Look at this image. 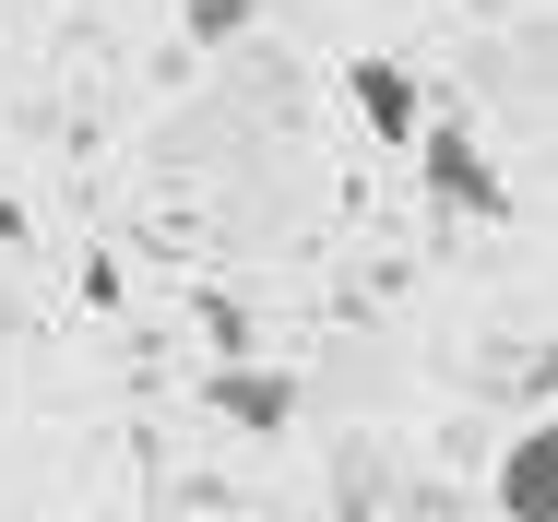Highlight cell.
I'll return each instance as SVG.
<instances>
[{"label":"cell","instance_id":"7a4b0ae2","mask_svg":"<svg viewBox=\"0 0 558 522\" xmlns=\"http://www.w3.org/2000/svg\"><path fill=\"white\" fill-rule=\"evenodd\" d=\"M487 499H499V522H558V427H523V439L499 451Z\"/></svg>","mask_w":558,"mask_h":522},{"label":"cell","instance_id":"6da1fadb","mask_svg":"<svg viewBox=\"0 0 558 522\" xmlns=\"http://www.w3.org/2000/svg\"><path fill=\"white\" fill-rule=\"evenodd\" d=\"M416 167H428V203L440 214H499L511 203V179L487 167V143H475L463 119H428V131H416Z\"/></svg>","mask_w":558,"mask_h":522},{"label":"cell","instance_id":"277c9868","mask_svg":"<svg viewBox=\"0 0 558 522\" xmlns=\"http://www.w3.org/2000/svg\"><path fill=\"white\" fill-rule=\"evenodd\" d=\"M203 404H215L226 427H262V439H274V427H298V380H286V368H215Z\"/></svg>","mask_w":558,"mask_h":522},{"label":"cell","instance_id":"3957f363","mask_svg":"<svg viewBox=\"0 0 558 522\" xmlns=\"http://www.w3.org/2000/svg\"><path fill=\"white\" fill-rule=\"evenodd\" d=\"M344 96H356V119H368L380 143H416V131H428V84H416L404 60H344Z\"/></svg>","mask_w":558,"mask_h":522},{"label":"cell","instance_id":"8992f818","mask_svg":"<svg viewBox=\"0 0 558 522\" xmlns=\"http://www.w3.org/2000/svg\"><path fill=\"white\" fill-rule=\"evenodd\" d=\"M60 522H84V511H60Z\"/></svg>","mask_w":558,"mask_h":522},{"label":"cell","instance_id":"5b68a950","mask_svg":"<svg viewBox=\"0 0 558 522\" xmlns=\"http://www.w3.org/2000/svg\"><path fill=\"white\" fill-rule=\"evenodd\" d=\"M238 24H250V0H191V36H203V48H226Z\"/></svg>","mask_w":558,"mask_h":522}]
</instances>
